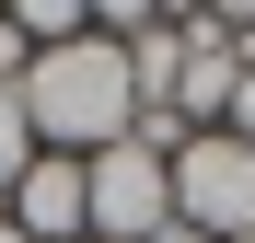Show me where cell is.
I'll list each match as a JSON object with an SVG mask.
<instances>
[{
    "instance_id": "obj_1",
    "label": "cell",
    "mask_w": 255,
    "mask_h": 243,
    "mask_svg": "<svg viewBox=\"0 0 255 243\" xmlns=\"http://www.w3.org/2000/svg\"><path fill=\"white\" fill-rule=\"evenodd\" d=\"M23 128H35V151H70V162H93V151H116L128 139V116H139V93H128V58L105 47V35H81V47H47L23 70Z\"/></svg>"
},
{
    "instance_id": "obj_2",
    "label": "cell",
    "mask_w": 255,
    "mask_h": 243,
    "mask_svg": "<svg viewBox=\"0 0 255 243\" xmlns=\"http://www.w3.org/2000/svg\"><path fill=\"white\" fill-rule=\"evenodd\" d=\"M174 220L197 232V243H232V232H255V139H232V128H197L174 162Z\"/></svg>"
},
{
    "instance_id": "obj_3",
    "label": "cell",
    "mask_w": 255,
    "mask_h": 243,
    "mask_svg": "<svg viewBox=\"0 0 255 243\" xmlns=\"http://www.w3.org/2000/svg\"><path fill=\"white\" fill-rule=\"evenodd\" d=\"M81 232L93 243H162L174 232V174H162L151 151H93L81 162Z\"/></svg>"
},
{
    "instance_id": "obj_4",
    "label": "cell",
    "mask_w": 255,
    "mask_h": 243,
    "mask_svg": "<svg viewBox=\"0 0 255 243\" xmlns=\"http://www.w3.org/2000/svg\"><path fill=\"white\" fill-rule=\"evenodd\" d=\"M0 220H12L23 243H93V232H81V162L70 151H35L12 174V197H0Z\"/></svg>"
},
{
    "instance_id": "obj_5",
    "label": "cell",
    "mask_w": 255,
    "mask_h": 243,
    "mask_svg": "<svg viewBox=\"0 0 255 243\" xmlns=\"http://www.w3.org/2000/svg\"><path fill=\"white\" fill-rule=\"evenodd\" d=\"M232 81H244V58H232L221 35H209V23L186 12V70H174V128H186V139L232 116Z\"/></svg>"
},
{
    "instance_id": "obj_6",
    "label": "cell",
    "mask_w": 255,
    "mask_h": 243,
    "mask_svg": "<svg viewBox=\"0 0 255 243\" xmlns=\"http://www.w3.org/2000/svg\"><path fill=\"white\" fill-rule=\"evenodd\" d=\"M23 162H35V128H23V104H12V93H0V197H12Z\"/></svg>"
},
{
    "instance_id": "obj_7",
    "label": "cell",
    "mask_w": 255,
    "mask_h": 243,
    "mask_svg": "<svg viewBox=\"0 0 255 243\" xmlns=\"http://www.w3.org/2000/svg\"><path fill=\"white\" fill-rule=\"evenodd\" d=\"M221 128H232V139H255V70L232 81V116H221Z\"/></svg>"
}]
</instances>
